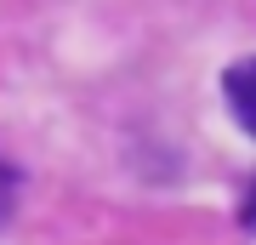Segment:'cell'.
Listing matches in <instances>:
<instances>
[{"label": "cell", "mask_w": 256, "mask_h": 245, "mask_svg": "<svg viewBox=\"0 0 256 245\" xmlns=\"http://www.w3.org/2000/svg\"><path fill=\"white\" fill-rule=\"evenodd\" d=\"M222 97H228V114L256 137V57H239V63L222 74Z\"/></svg>", "instance_id": "6da1fadb"}, {"label": "cell", "mask_w": 256, "mask_h": 245, "mask_svg": "<svg viewBox=\"0 0 256 245\" xmlns=\"http://www.w3.org/2000/svg\"><path fill=\"white\" fill-rule=\"evenodd\" d=\"M245 228L256 234V188H250V200H245Z\"/></svg>", "instance_id": "7a4b0ae2"}, {"label": "cell", "mask_w": 256, "mask_h": 245, "mask_svg": "<svg viewBox=\"0 0 256 245\" xmlns=\"http://www.w3.org/2000/svg\"><path fill=\"white\" fill-rule=\"evenodd\" d=\"M0 222H6V194H0Z\"/></svg>", "instance_id": "3957f363"}]
</instances>
